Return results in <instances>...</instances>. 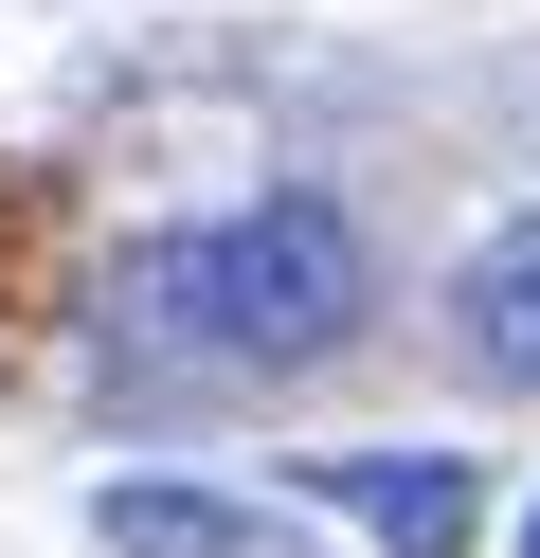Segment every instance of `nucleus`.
Returning <instances> with one entry per match:
<instances>
[{"instance_id":"f257e3e1","label":"nucleus","mask_w":540,"mask_h":558,"mask_svg":"<svg viewBox=\"0 0 540 558\" xmlns=\"http://www.w3.org/2000/svg\"><path fill=\"white\" fill-rule=\"evenodd\" d=\"M360 234L343 198H252V217L199 234V361H324L360 342Z\"/></svg>"},{"instance_id":"f03ea898","label":"nucleus","mask_w":540,"mask_h":558,"mask_svg":"<svg viewBox=\"0 0 540 558\" xmlns=\"http://www.w3.org/2000/svg\"><path fill=\"white\" fill-rule=\"evenodd\" d=\"M307 505H343L396 558H468L487 541V469L468 450H307Z\"/></svg>"},{"instance_id":"7ed1b4c3","label":"nucleus","mask_w":540,"mask_h":558,"mask_svg":"<svg viewBox=\"0 0 540 558\" xmlns=\"http://www.w3.org/2000/svg\"><path fill=\"white\" fill-rule=\"evenodd\" d=\"M451 361L504 378V397H540V198L468 234V270H451Z\"/></svg>"},{"instance_id":"20e7f679","label":"nucleus","mask_w":540,"mask_h":558,"mask_svg":"<svg viewBox=\"0 0 540 558\" xmlns=\"http://www.w3.org/2000/svg\"><path fill=\"white\" fill-rule=\"evenodd\" d=\"M91 541L108 558H271V522L235 486H91Z\"/></svg>"},{"instance_id":"39448f33","label":"nucleus","mask_w":540,"mask_h":558,"mask_svg":"<svg viewBox=\"0 0 540 558\" xmlns=\"http://www.w3.org/2000/svg\"><path fill=\"white\" fill-rule=\"evenodd\" d=\"M523 558H540V505H523Z\"/></svg>"}]
</instances>
